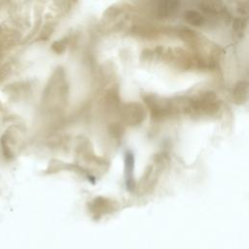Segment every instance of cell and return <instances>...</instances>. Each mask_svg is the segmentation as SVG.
Returning <instances> with one entry per match:
<instances>
[{
	"instance_id": "6da1fadb",
	"label": "cell",
	"mask_w": 249,
	"mask_h": 249,
	"mask_svg": "<svg viewBox=\"0 0 249 249\" xmlns=\"http://www.w3.org/2000/svg\"><path fill=\"white\" fill-rule=\"evenodd\" d=\"M123 117L124 122L129 124H137L145 118V111L137 103H129L124 108Z\"/></svg>"
},
{
	"instance_id": "7a4b0ae2",
	"label": "cell",
	"mask_w": 249,
	"mask_h": 249,
	"mask_svg": "<svg viewBox=\"0 0 249 249\" xmlns=\"http://www.w3.org/2000/svg\"><path fill=\"white\" fill-rule=\"evenodd\" d=\"M247 94H248V86L247 83L241 82L237 84L232 91V97L234 101L238 104L245 102L247 99Z\"/></svg>"
},
{
	"instance_id": "3957f363",
	"label": "cell",
	"mask_w": 249,
	"mask_h": 249,
	"mask_svg": "<svg viewBox=\"0 0 249 249\" xmlns=\"http://www.w3.org/2000/svg\"><path fill=\"white\" fill-rule=\"evenodd\" d=\"M184 18L187 22L195 26H201L204 23V18L202 17L201 14H199L196 11H186L184 13Z\"/></svg>"
},
{
	"instance_id": "277c9868",
	"label": "cell",
	"mask_w": 249,
	"mask_h": 249,
	"mask_svg": "<svg viewBox=\"0 0 249 249\" xmlns=\"http://www.w3.org/2000/svg\"><path fill=\"white\" fill-rule=\"evenodd\" d=\"M178 3L177 2H162L160 3V5L159 6L158 9V15L161 18L163 17H169V15L175 13L176 9H177Z\"/></svg>"
},
{
	"instance_id": "5b68a950",
	"label": "cell",
	"mask_w": 249,
	"mask_h": 249,
	"mask_svg": "<svg viewBox=\"0 0 249 249\" xmlns=\"http://www.w3.org/2000/svg\"><path fill=\"white\" fill-rule=\"evenodd\" d=\"M200 7H201V10H203L207 14H218L222 11V8H223L222 4L216 1L202 2L200 4Z\"/></svg>"
}]
</instances>
